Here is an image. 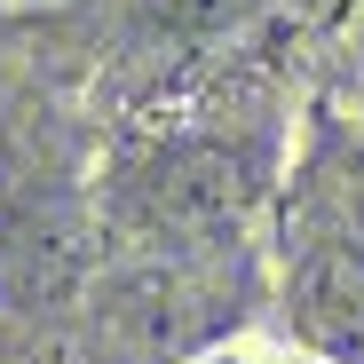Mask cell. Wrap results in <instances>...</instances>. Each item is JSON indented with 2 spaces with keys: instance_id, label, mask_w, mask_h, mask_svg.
Returning a JSON list of instances; mask_svg holds the SVG:
<instances>
[{
  "instance_id": "1",
  "label": "cell",
  "mask_w": 364,
  "mask_h": 364,
  "mask_svg": "<svg viewBox=\"0 0 364 364\" xmlns=\"http://www.w3.org/2000/svg\"><path fill=\"white\" fill-rule=\"evenodd\" d=\"M262 191H269V135L143 127L103 166V222L119 230V246L206 254L246 237Z\"/></svg>"
},
{
  "instance_id": "2",
  "label": "cell",
  "mask_w": 364,
  "mask_h": 364,
  "mask_svg": "<svg viewBox=\"0 0 364 364\" xmlns=\"http://www.w3.org/2000/svg\"><path fill=\"white\" fill-rule=\"evenodd\" d=\"M237 293H246L237 246H206V254L127 246V262H119L103 277V293H95V356H111V364H191V356H214L222 309Z\"/></svg>"
},
{
  "instance_id": "3",
  "label": "cell",
  "mask_w": 364,
  "mask_h": 364,
  "mask_svg": "<svg viewBox=\"0 0 364 364\" xmlns=\"http://www.w3.org/2000/svg\"><path fill=\"white\" fill-rule=\"evenodd\" d=\"M269 16V0H72L64 24L72 48L95 72L127 80H166L182 64H198L206 48H237Z\"/></svg>"
},
{
  "instance_id": "4",
  "label": "cell",
  "mask_w": 364,
  "mask_h": 364,
  "mask_svg": "<svg viewBox=\"0 0 364 364\" xmlns=\"http://www.w3.org/2000/svg\"><path fill=\"white\" fill-rule=\"evenodd\" d=\"M285 317L301 325L317 356L333 364H364V230L333 222L285 269Z\"/></svg>"
},
{
  "instance_id": "5",
  "label": "cell",
  "mask_w": 364,
  "mask_h": 364,
  "mask_svg": "<svg viewBox=\"0 0 364 364\" xmlns=\"http://www.w3.org/2000/svg\"><path fill=\"white\" fill-rule=\"evenodd\" d=\"M356 95H364V24H356Z\"/></svg>"
}]
</instances>
